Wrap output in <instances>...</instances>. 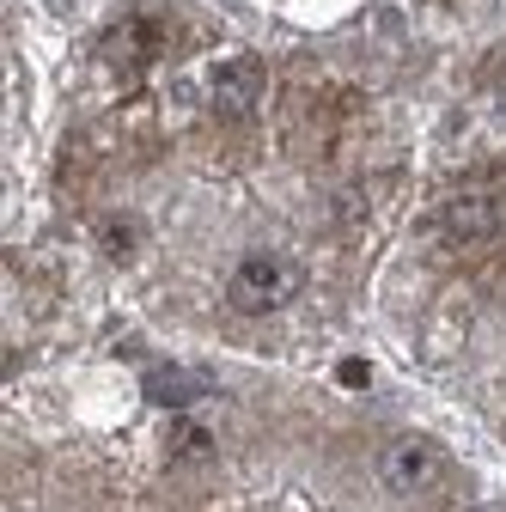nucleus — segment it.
Returning <instances> with one entry per match:
<instances>
[{
	"mask_svg": "<svg viewBox=\"0 0 506 512\" xmlns=\"http://www.w3.org/2000/svg\"><path fill=\"white\" fill-rule=\"evenodd\" d=\"M153 49H159L153 25H116V37H110V55H116V61H129V68L153 61Z\"/></svg>",
	"mask_w": 506,
	"mask_h": 512,
	"instance_id": "nucleus-5",
	"label": "nucleus"
},
{
	"mask_svg": "<svg viewBox=\"0 0 506 512\" xmlns=\"http://www.w3.org/2000/svg\"><path fill=\"white\" fill-rule=\"evenodd\" d=\"M336 378L348 384V391H366V378H372V366H366V360H342V366H336Z\"/></svg>",
	"mask_w": 506,
	"mask_h": 512,
	"instance_id": "nucleus-8",
	"label": "nucleus"
},
{
	"mask_svg": "<svg viewBox=\"0 0 506 512\" xmlns=\"http://www.w3.org/2000/svg\"><path fill=\"white\" fill-rule=\"evenodd\" d=\"M257 98H263V61L257 55H232L214 68V110L220 116H244Z\"/></svg>",
	"mask_w": 506,
	"mask_h": 512,
	"instance_id": "nucleus-4",
	"label": "nucleus"
},
{
	"mask_svg": "<svg viewBox=\"0 0 506 512\" xmlns=\"http://www.w3.org/2000/svg\"><path fill=\"white\" fill-rule=\"evenodd\" d=\"M293 293H299V269L287 263V256H269V250L244 256V263L232 269V281H226V299H232V311H244V317H269V311H281Z\"/></svg>",
	"mask_w": 506,
	"mask_h": 512,
	"instance_id": "nucleus-1",
	"label": "nucleus"
},
{
	"mask_svg": "<svg viewBox=\"0 0 506 512\" xmlns=\"http://www.w3.org/2000/svg\"><path fill=\"white\" fill-rule=\"evenodd\" d=\"M196 391H202V384H196V378H183L177 366H165V372H153V378H147V397H153V403H171V409L196 403Z\"/></svg>",
	"mask_w": 506,
	"mask_h": 512,
	"instance_id": "nucleus-6",
	"label": "nucleus"
},
{
	"mask_svg": "<svg viewBox=\"0 0 506 512\" xmlns=\"http://www.w3.org/2000/svg\"><path fill=\"white\" fill-rule=\"evenodd\" d=\"M433 232L446 250H482L488 238H500V196L494 189H458L452 202H439Z\"/></svg>",
	"mask_w": 506,
	"mask_h": 512,
	"instance_id": "nucleus-3",
	"label": "nucleus"
},
{
	"mask_svg": "<svg viewBox=\"0 0 506 512\" xmlns=\"http://www.w3.org/2000/svg\"><path fill=\"white\" fill-rule=\"evenodd\" d=\"M171 458L183 464V458H214V439H208V427H196V421H177L171 427Z\"/></svg>",
	"mask_w": 506,
	"mask_h": 512,
	"instance_id": "nucleus-7",
	"label": "nucleus"
},
{
	"mask_svg": "<svg viewBox=\"0 0 506 512\" xmlns=\"http://www.w3.org/2000/svg\"><path fill=\"white\" fill-rule=\"evenodd\" d=\"M129 244H135V232H129V220H116V232H110V250H116V256H129Z\"/></svg>",
	"mask_w": 506,
	"mask_h": 512,
	"instance_id": "nucleus-9",
	"label": "nucleus"
},
{
	"mask_svg": "<svg viewBox=\"0 0 506 512\" xmlns=\"http://www.w3.org/2000/svg\"><path fill=\"white\" fill-rule=\"evenodd\" d=\"M446 452L427 439V433H397L385 452H378V482H385L391 494H427L446 482Z\"/></svg>",
	"mask_w": 506,
	"mask_h": 512,
	"instance_id": "nucleus-2",
	"label": "nucleus"
}]
</instances>
